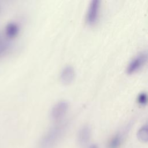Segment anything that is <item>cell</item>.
<instances>
[{"label":"cell","mask_w":148,"mask_h":148,"mask_svg":"<svg viewBox=\"0 0 148 148\" xmlns=\"http://www.w3.org/2000/svg\"><path fill=\"white\" fill-rule=\"evenodd\" d=\"M66 128V123L58 124L51 127L41 138L39 148H54L64 135Z\"/></svg>","instance_id":"6da1fadb"},{"label":"cell","mask_w":148,"mask_h":148,"mask_svg":"<svg viewBox=\"0 0 148 148\" xmlns=\"http://www.w3.org/2000/svg\"><path fill=\"white\" fill-rule=\"evenodd\" d=\"M147 58V54L146 51H143L138 54L128 64L127 72L131 74L139 70L146 63Z\"/></svg>","instance_id":"7a4b0ae2"},{"label":"cell","mask_w":148,"mask_h":148,"mask_svg":"<svg viewBox=\"0 0 148 148\" xmlns=\"http://www.w3.org/2000/svg\"><path fill=\"white\" fill-rule=\"evenodd\" d=\"M69 108L68 102L66 101H60L57 102L51 108L50 116L53 120H59L66 113Z\"/></svg>","instance_id":"3957f363"},{"label":"cell","mask_w":148,"mask_h":148,"mask_svg":"<svg viewBox=\"0 0 148 148\" xmlns=\"http://www.w3.org/2000/svg\"><path fill=\"white\" fill-rule=\"evenodd\" d=\"M99 7L100 1L92 0L90 2L86 16V20L89 24H93L96 22L98 16Z\"/></svg>","instance_id":"277c9868"},{"label":"cell","mask_w":148,"mask_h":148,"mask_svg":"<svg viewBox=\"0 0 148 148\" xmlns=\"http://www.w3.org/2000/svg\"><path fill=\"white\" fill-rule=\"evenodd\" d=\"M75 76V71L74 68L71 65H67L63 68L60 73V79L64 84H69L71 83Z\"/></svg>","instance_id":"5b68a950"},{"label":"cell","mask_w":148,"mask_h":148,"mask_svg":"<svg viewBox=\"0 0 148 148\" xmlns=\"http://www.w3.org/2000/svg\"><path fill=\"white\" fill-rule=\"evenodd\" d=\"M91 134L90 127L85 125L80 128L77 133V139L80 146H83L86 145L89 141Z\"/></svg>","instance_id":"8992f818"},{"label":"cell","mask_w":148,"mask_h":148,"mask_svg":"<svg viewBox=\"0 0 148 148\" xmlns=\"http://www.w3.org/2000/svg\"><path fill=\"white\" fill-rule=\"evenodd\" d=\"M19 31V27L15 23H10L6 28V34L9 38H13L17 35Z\"/></svg>","instance_id":"52a82bcc"},{"label":"cell","mask_w":148,"mask_h":148,"mask_svg":"<svg viewBox=\"0 0 148 148\" xmlns=\"http://www.w3.org/2000/svg\"><path fill=\"white\" fill-rule=\"evenodd\" d=\"M137 136L138 139L143 142H147L148 139L147 126V125H143L138 131Z\"/></svg>","instance_id":"ba28073f"},{"label":"cell","mask_w":148,"mask_h":148,"mask_svg":"<svg viewBox=\"0 0 148 148\" xmlns=\"http://www.w3.org/2000/svg\"><path fill=\"white\" fill-rule=\"evenodd\" d=\"M122 142V136L120 134L114 136L108 143L109 148H119Z\"/></svg>","instance_id":"9c48e42d"},{"label":"cell","mask_w":148,"mask_h":148,"mask_svg":"<svg viewBox=\"0 0 148 148\" xmlns=\"http://www.w3.org/2000/svg\"><path fill=\"white\" fill-rule=\"evenodd\" d=\"M9 45L6 42L0 40V57L3 56L8 50Z\"/></svg>","instance_id":"30bf717a"},{"label":"cell","mask_w":148,"mask_h":148,"mask_svg":"<svg viewBox=\"0 0 148 148\" xmlns=\"http://www.w3.org/2000/svg\"><path fill=\"white\" fill-rule=\"evenodd\" d=\"M138 102L140 105H145L146 103L147 102V96L146 94L144 92L141 93L139 95L138 97Z\"/></svg>","instance_id":"8fae6325"},{"label":"cell","mask_w":148,"mask_h":148,"mask_svg":"<svg viewBox=\"0 0 148 148\" xmlns=\"http://www.w3.org/2000/svg\"><path fill=\"white\" fill-rule=\"evenodd\" d=\"M88 148H98V146L96 144H93V145H90Z\"/></svg>","instance_id":"7c38bea8"}]
</instances>
